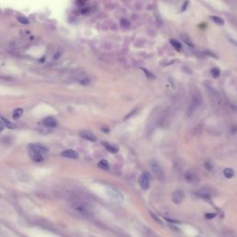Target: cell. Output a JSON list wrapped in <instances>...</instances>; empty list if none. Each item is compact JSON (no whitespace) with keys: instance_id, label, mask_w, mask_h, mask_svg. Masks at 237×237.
<instances>
[{"instance_id":"cell-1","label":"cell","mask_w":237,"mask_h":237,"mask_svg":"<svg viewBox=\"0 0 237 237\" xmlns=\"http://www.w3.org/2000/svg\"><path fill=\"white\" fill-rule=\"evenodd\" d=\"M28 152L31 158L38 163L44 160V156L48 152V148L41 144H30L28 146Z\"/></svg>"},{"instance_id":"cell-2","label":"cell","mask_w":237,"mask_h":237,"mask_svg":"<svg viewBox=\"0 0 237 237\" xmlns=\"http://www.w3.org/2000/svg\"><path fill=\"white\" fill-rule=\"evenodd\" d=\"M202 104V97L198 94V93H194L192 96V100L189 107H187V110H186V117L190 118L193 116V114L197 111V109L201 106Z\"/></svg>"},{"instance_id":"cell-3","label":"cell","mask_w":237,"mask_h":237,"mask_svg":"<svg viewBox=\"0 0 237 237\" xmlns=\"http://www.w3.org/2000/svg\"><path fill=\"white\" fill-rule=\"evenodd\" d=\"M151 168H152V170H153V172L155 173V175L158 177V179L163 181L164 180V172L162 171L161 167L159 166V164L156 161H152L151 162Z\"/></svg>"},{"instance_id":"cell-4","label":"cell","mask_w":237,"mask_h":237,"mask_svg":"<svg viewBox=\"0 0 237 237\" xmlns=\"http://www.w3.org/2000/svg\"><path fill=\"white\" fill-rule=\"evenodd\" d=\"M139 183L142 189L147 190L149 188V174L146 172L142 174L139 178Z\"/></svg>"},{"instance_id":"cell-5","label":"cell","mask_w":237,"mask_h":237,"mask_svg":"<svg viewBox=\"0 0 237 237\" xmlns=\"http://www.w3.org/2000/svg\"><path fill=\"white\" fill-rule=\"evenodd\" d=\"M62 157L64 158H71V159H75V158H79V154L76 152L75 150H72V149H67V150H64L61 152L60 154Z\"/></svg>"},{"instance_id":"cell-6","label":"cell","mask_w":237,"mask_h":237,"mask_svg":"<svg viewBox=\"0 0 237 237\" xmlns=\"http://www.w3.org/2000/svg\"><path fill=\"white\" fill-rule=\"evenodd\" d=\"M184 199V194L181 190H176L172 194V201L175 204H180Z\"/></svg>"},{"instance_id":"cell-7","label":"cell","mask_w":237,"mask_h":237,"mask_svg":"<svg viewBox=\"0 0 237 237\" xmlns=\"http://www.w3.org/2000/svg\"><path fill=\"white\" fill-rule=\"evenodd\" d=\"M43 123L46 127H48V128H55V127L57 126V121L55 118L53 117H47L46 118L45 120L43 121Z\"/></svg>"},{"instance_id":"cell-8","label":"cell","mask_w":237,"mask_h":237,"mask_svg":"<svg viewBox=\"0 0 237 237\" xmlns=\"http://www.w3.org/2000/svg\"><path fill=\"white\" fill-rule=\"evenodd\" d=\"M185 180H186V182H187V183H192V184H196L199 181L198 177L194 173H193V172H187V173H186L185 174Z\"/></svg>"},{"instance_id":"cell-9","label":"cell","mask_w":237,"mask_h":237,"mask_svg":"<svg viewBox=\"0 0 237 237\" xmlns=\"http://www.w3.org/2000/svg\"><path fill=\"white\" fill-rule=\"evenodd\" d=\"M81 136L85 139L87 141H90V142H96V135L93 134L91 132H88V131H83V132H81Z\"/></svg>"},{"instance_id":"cell-10","label":"cell","mask_w":237,"mask_h":237,"mask_svg":"<svg viewBox=\"0 0 237 237\" xmlns=\"http://www.w3.org/2000/svg\"><path fill=\"white\" fill-rule=\"evenodd\" d=\"M108 194H109V196L111 197V198L114 199L115 201L121 202V201L123 200V197L121 196V194L120 192H118L117 190H115V189H110L108 191Z\"/></svg>"},{"instance_id":"cell-11","label":"cell","mask_w":237,"mask_h":237,"mask_svg":"<svg viewBox=\"0 0 237 237\" xmlns=\"http://www.w3.org/2000/svg\"><path fill=\"white\" fill-rule=\"evenodd\" d=\"M196 194H197V196H198V197H201V198L208 199V198H210V197H212V193H211V191L207 190V189L199 190V191H197Z\"/></svg>"},{"instance_id":"cell-12","label":"cell","mask_w":237,"mask_h":237,"mask_svg":"<svg viewBox=\"0 0 237 237\" xmlns=\"http://www.w3.org/2000/svg\"><path fill=\"white\" fill-rule=\"evenodd\" d=\"M103 146H105V148L107 151L110 152V153L114 154V153H117V152L118 151V148L117 146H115L113 145H110V144H108V143H103Z\"/></svg>"},{"instance_id":"cell-13","label":"cell","mask_w":237,"mask_h":237,"mask_svg":"<svg viewBox=\"0 0 237 237\" xmlns=\"http://www.w3.org/2000/svg\"><path fill=\"white\" fill-rule=\"evenodd\" d=\"M23 114V109L22 108H15L14 109V111H13V114H12V117L14 120H19V118L22 116Z\"/></svg>"},{"instance_id":"cell-14","label":"cell","mask_w":237,"mask_h":237,"mask_svg":"<svg viewBox=\"0 0 237 237\" xmlns=\"http://www.w3.org/2000/svg\"><path fill=\"white\" fill-rule=\"evenodd\" d=\"M97 166L100 168V169H102V170L104 171H107L108 169H109V165H108V162L107 161L106 159H102V160H100V161L98 162Z\"/></svg>"},{"instance_id":"cell-15","label":"cell","mask_w":237,"mask_h":237,"mask_svg":"<svg viewBox=\"0 0 237 237\" xmlns=\"http://www.w3.org/2000/svg\"><path fill=\"white\" fill-rule=\"evenodd\" d=\"M171 44L172 45V46L177 50V51H181L182 50V44L180 43L179 41H177V40H175V39H171Z\"/></svg>"},{"instance_id":"cell-16","label":"cell","mask_w":237,"mask_h":237,"mask_svg":"<svg viewBox=\"0 0 237 237\" xmlns=\"http://www.w3.org/2000/svg\"><path fill=\"white\" fill-rule=\"evenodd\" d=\"M223 174H224V176L226 178H228V179H231V178H233V175H234V171L232 170V169L227 168V169H225V170L223 171Z\"/></svg>"},{"instance_id":"cell-17","label":"cell","mask_w":237,"mask_h":237,"mask_svg":"<svg viewBox=\"0 0 237 237\" xmlns=\"http://www.w3.org/2000/svg\"><path fill=\"white\" fill-rule=\"evenodd\" d=\"M17 21H18L20 23L25 24V25H27V24L30 23L29 20L26 18V17H24V16H18V17H17Z\"/></svg>"},{"instance_id":"cell-18","label":"cell","mask_w":237,"mask_h":237,"mask_svg":"<svg viewBox=\"0 0 237 237\" xmlns=\"http://www.w3.org/2000/svg\"><path fill=\"white\" fill-rule=\"evenodd\" d=\"M1 121H3L4 125H5V126H7V128H10V129H15V128H16V125H14V124H13V123H11L10 121H7L5 118H1Z\"/></svg>"},{"instance_id":"cell-19","label":"cell","mask_w":237,"mask_h":237,"mask_svg":"<svg viewBox=\"0 0 237 237\" xmlns=\"http://www.w3.org/2000/svg\"><path fill=\"white\" fill-rule=\"evenodd\" d=\"M182 39L183 40V42H184V43H185L186 45H187L188 46H190V47H194V43L190 40V38H189L188 36L182 35Z\"/></svg>"},{"instance_id":"cell-20","label":"cell","mask_w":237,"mask_h":237,"mask_svg":"<svg viewBox=\"0 0 237 237\" xmlns=\"http://www.w3.org/2000/svg\"><path fill=\"white\" fill-rule=\"evenodd\" d=\"M211 20H212L216 24H219V25H222L224 23V21L222 19V18H219V17H216V16H212V17H210Z\"/></svg>"},{"instance_id":"cell-21","label":"cell","mask_w":237,"mask_h":237,"mask_svg":"<svg viewBox=\"0 0 237 237\" xmlns=\"http://www.w3.org/2000/svg\"><path fill=\"white\" fill-rule=\"evenodd\" d=\"M211 73H212V76L214 78H218L219 74H221V71H219V70L217 69V68H214V69L211 70Z\"/></svg>"},{"instance_id":"cell-22","label":"cell","mask_w":237,"mask_h":237,"mask_svg":"<svg viewBox=\"0 0 237 237\" xmlns=\"http://www.w3.org/2000/svg\"><path fill=\"white\" fill-rule=\"evenodd\" d=\"M222 237H236V235L232 232H223L222 233Z\"/></svg>"},{"instance_id":"cell-23","label":"cell","mask_w":237,"mask_h":237,"mask_svg":"<svg viewBox=\"0 0 237 237\" xmlns=\"http://www.w3.org/2000/svg\"><path fill=\"white\" fill-rule=\"evenodd\" d=\"M121 25L123 28H128L130 26V22H129V21H127L126 19H122L121 21Z\"/></svg>"},{"instance_id":"cell-24","label":"cell","mask_w":237,"mask_h":237,"mask_svg":"<svg viewBox=\"0 0 237 237\" xmlns=\"http://www.w3.org/2000/svg\"><path fill=\"white\" fill-rule=\"evenodd\" d=\"M216 216V214H214V213H207L206 214V218L207 219H212V218H214Z\"/></svg>"},{"instance_id":"cell-25","label":"cell","mask_w":237,"mask_h":237,"mask_svg":"<svg viewBox=\"0 0 237 237\" xmlns=\"http://www.w3.org/2000/svg\"><path fill=\"white\" fill-rule=\"evenodd\" d=\"M4 127H5V125H4L3 121H0V131H2V130L4 129Z\"/></svg>"},{"instance_id":"cell-26","label":"cell","mask_w":237,"mask_h":237,"mask_svg":"<svg viewBox=\"0 0 237 237\" xmlns=\"http://www.w3.org/2000/svg\"><path fill=\"white\" fill-rule=\"evenodd\" d=\"M230 42H231V43H232L233 46H237V41H235V40H233V39H230Z\"/></svg>"}]
</instances>
